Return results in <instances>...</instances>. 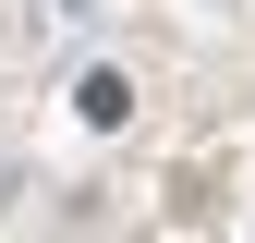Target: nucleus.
<instances>
[{"label": "nucleus", "mask_w": 255, "mask_h": 243, "mask_svg": "<svg viewBox=\"0 0 255 243\" xmlns=\"http://www.w3.org/2000/svg\"><path fill=\"white\" fill-rule=\"evenodd\" d=\"M73 24H98V0H24V37H73Z\"/></svg>", "instance_id": "nucleus-2"}, {"label": "nucleus", "mask_w": 255, "mask_h": 243, "mask_svg": "<svg viewBox=\"0 0 255 243\" xmlns=\"http://www.w3.org/2000/svg\"><path fill=\"white\" fill-rule=\"evenodd\" d=\"M73 110H85V122H122V110H134V73H122V61H98V73L73 85Z\"/></svg>", "instance_id": "nucleus-1"}]
</instances>
